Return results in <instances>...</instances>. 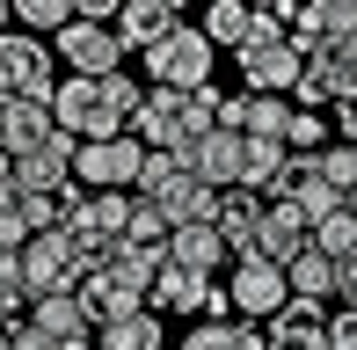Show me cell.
Instances as JSON below:
<instances>
[{
    "mask_svg": "<svg viewBox=\"0 0 357 350\" xmlns=\"http://www.w3.org/2000/svg\"><path fill=\"white\" fill-rule=\"evenodd\" d=\"M219 124L226 132H241V139H284L291 132V95H226L219 102Z\"/></svg>",
    "mask_w": 357,
    "mask_h": 350,
    "instance_id": "obj_11",
    "label": "cell"
},
{
    "mask_svg": "<svg viewBox=\"0 0 357 350\" xmlns=\"http://www.w3.org/2000/svg\"><path fill=\"white\" fill-rule=\"evenodd\" d=\"M306 248H314V219H306V212H299L291 197H278V204L263 212V234H255V256H263V263H278V270H291V263L306 256Z\"/></svg>",
    "mask_w": 357,
    "mask_h": 350,
    "instance_id": "obj_10",
    "label": "cell"
},
{
    "mask_svg": "<svg viewBox=\"0 0 357 350\" xmlns=\"http://www.w3.org/2000/svg\"><path fill=\"white\" fill-rule=\"evenodd\" d=\"M95 350H168V336H160V314H124V321L95 328Z\"/></svg>",
    "mask_w": 357,
    "mask_h": 350,
    "instance_id": "obj_21",
    "label": "cell"
},
{
    "mask_svg": "<svg viewBox=\"0 0 357 350\" xmlns=\"http://www.w3.org/2000/svg\"><path fill=\"white\" fill-rule=\"evenodd\" d=\"M0 350H15V336H8V328H0Z\"/></svg>",
    "mask_w": 357,
    "mask_h": 350,
    "instance_id": "obj_40",
    "label": "cell"
},
{
    "mask_svg": "<svg viewBox=\"0 0 357 350\" xmlns=\"http://www.w3.org/2000/svg\"><path fill=\"white\" fill-rule=\"evenodd\" d=\"M175 350H270L263 321H190V336Z\"/></svg>",
    "mask_w": 357,
    "mask_h": 350,
    "instance_id": "obj_17",
    "label": "cell"
},
{
    "mask_svg": "<svg viewBox=\"0 0 357 350\" xmlns=\"http://www.w3.org/2000/svg\"><path fill=\"white\" fill-rule=\"evenodd\" d=\"M321 175L350 197V190H357V146H328V153H321Z\"/></svg>",
    "mask_w": 357,
    "mask_h": 350,
    "instance_id": "obj_29",
    "label": "cell"
},
{
    "mask_svg": "<svg viewBox=\"0 0 357 350\" xmlns=\"http://www.w3.org/2000/svg\"><path fill=\"white\" fill-rule=\"evenodd\" d=\"M59 139V117H52V102H0V146L8 153H37V146H52Z\"/></svg>",
    "mask_w": 357,
    "mask_h": 350,
    "instance_id": "obj_13",
    "label": "cell"
},
{
    "mask_svg": "<svg viewBox=\"0 0 357 350\" xmlns=\"http://www.w3.org/2000/svg\"><path fill=\"white\" fill-rule=\"evenodd\" d=\"M29 321L52 328L59 343H88V336H95L88 307H80V284H73V292H44V299H29Z\"/></svg>",
    "mask_w": 357,
    "mask_h": 350,
    "instance_id": "obj_15",
    "label": "cell"
},
{
    "mask_svg": "<svg viewBox=\"0 0 357 350\" xmlns=\"http://www.w3.org/2000/svg\"><path fill=\"white\" fill-rule=\"evenodd\" d=\"M284 146H291V153H328V117H321V109H291Z\"/></svg>",
    "mask_w": 357,
    "mask_h": 350,
    "instance_id": "obj_28",
    "label": "cell"
},
{
    "mask_svg": "<svg viewBox=\"0 0 357 350\" xmlns=\"http://www.w3.org/2000/svg\"><path fill=\"white\" fill-rule=\"evenodd\" d=\"M153 8H168V15H175V22H183V8H190V0H153Z\"/></svg>",
    "mask_w": 357,
    "mask_h": 350,
    "instance_id": "obj_39",
    "label": "cell"
},
{
    "mask_svg": "<svg viewBox=\"0 0 357 350\" xmlns=\"http://www.w3.org/2000/svg\"><path fill=\"white\" fill-rule=\"evenodd\" d=\"M52 52H59L66 73H80V81H109V73H124V44H117L109 22H66L52 37Z\"/></svg>",
    "mask_w": 357,
    "mask_h": 350,
    "instance_id": "obj_4",
    "label": "cell"
},
{
    "mask_svg": "<svg viewBox=\"0 0 357 350\" xmlns=\"http://www.w3.org/2000/svg\"><path fill=\"white\" fill-rule=\"evenodd\" d=\"M226 292H234V321H278L284 314V299H291V277L278 263H263V256H248V263H234V277H226Z\"/></svg>",
    "mask_w": 357,
    "mask_h": 350,
    "instance_id": "obj_5",
    "label": "cell"
},
{
    "mask_svg": "<svg viewBox=\"0 0 357 350\" xmlns=\"http://www.w3.org/2000/svg\"><path fill=\"white\" fill-rule=\"evenodd\" d=\"M0 212H8V190H0Z\"/></svg>",
    "mask_w": 357,
    "mask_h": 350,
    "instance_id": "obj_41",
    "label": "cell"
},
{
    "mask_svg": "<svg viewBox=\"0 0 357 350\" xmlns=\"http://www.w3.org/2000/svg\"><path fill=\"white\" fill-rule=\"evenodd\" d=\"M8 336H15V350H66V343L52 336V328H37V321H15Z\"/></svg>",
    "mask_w": 357,
    "mask_h": 350,
    "instance_id": "obj_31",
    "label": "cell"
},
{
    "mask_svg": "<svg viewBox=\"0 0 357 350\" xmlns=\"http://www.w3.org/2000/svg\"><path fill=\"white\" fill-rule=\"evenodd\" d=\"M139 168H146V139L139 132L88 139L73 153V183H88V190H139Z\"/></svg>",
    "mask_w": 357,
    "mask_h": 350,
    "instance_id": "obj_3",
    "label": "cell"
},
{
    "mask_svg": "<svg viewBox=\"0 0 357 350\" xmlns=\"http://www.w3.org/2000/svg\"><path fill=\"white\" fill-rule=\"evenodd\" d=\"M73 153H80V139H66V132H59L52 146H37V153H15L8 190H29V197H59V190L73 183Z\"/></svg>",
    "mask_w": 357,
    "mask_h": 350,
    "instance_id": "obj_9",
    "label": "cell"
},
{
    "mask_svg": "<svg viewBox=\"0 0 357 350\" xmlns=\"http://www.w3.org/2000/svg\"><path fill=\"white\" fill-rule=\"evenodd\" d=\"M190 175H197L204 190H241V161H248V139L226 132V124H212V132L197 139V146H183Z\"/></svg>",
    "mask_w": 357,
    "mask_h": 350,
    "instance_id": "obj_8",
    "label": "cell"
},
{
    "mask_svg": "<svg viewBox=\"0 0 357 350\" xmlns=\"http://www.w3.org/2000/svg\"><path fill=\"white\" fill-rule=\"evenodd\" d=\"M314 248H321V256H335V263L357 256V212H350V204H343L335 219H321V227H314Z\"/></svg>",
    "mask_w": 357,
    "mask_h": 350,
    "instance_id": "obj_26",
    "label": "cell"
},
{
    "mask_svg": "<svg viewBox=\"0 0 357 350\" xmlns=\"http://www.w3.org/2000/svg\"><path fill=\"white\" fill-rule=\"evenodd\" d=\"M328 343L335 350H357V307H335L328 314Z\"/></svg>",
    "mask_w": 357,
    "mask_h": 350,
    "instance_id": "obj_32",
    "label": "cell"
},
{
    "mask_svg": "<svg viewBox=\"0 0 357 350\" xmlns=\"http://www.w3.org/2000/svg\"><path fill=\"white\" fill-rule=\"evenodd\" d=\"M321 73H328V81H335V102H357V37L350 44H321Z\"/></svg>",
    "mask_w": 357,
    "mask_h": 350,
    "instance_id": "obj_25",
    "label": "cell"
},
{
    "mask_svg": "<svg viewBox=\"0 0 357 350\" xmlns=\"http://www.w3.org/2000/svg\"><path fill=\"white\" fill-rule=\"evenodd\" d=\"M109 29H117V44H124V59H146V52H153V44L160 37H168V29H175V15L168 8H153V0H124V15H117V22H109Z\"/></svg>",
    "mask_w": 357,
    "mask_h": 350,
    "instance_id": "obj_16",
    "label": "cell"
},
{
    "mask_svg": "<svg viewBox=\"0 0 357 350\" xmlns=\"http://www.w3.org/2000/svg\"><path fill=\"white\" fill-rule=\"evenodd\" d=\"M263 212H270V197H255V190H226V204H219V234H226V256H234V263L255 256Z\"/></svg>",
    "mask_w": 357,
    "mask_h": 350,
    "instance_id": "obj_14",
    "label": "cell"
},
{
    "mask_svg": "<svg viewBox=\"0 0 357 350\" xmlns=\"http://www.w3.org/2000/svg\"><path fill=\"white\" fill-rule=\"evenodd\" d=\"M168 263L204 270V277H212V270L234 263V256H226V234H219V227H175V234H168Z\"/></svg>",
    "mask_w": 357,
    "mask_h": 350,
    "instance_id": "obj_18",
    "label": "cell"
},
{
    "mask_svg": "<svg viewBox=\"0 0 357 350\" xmlns=\"http://www.w3.org/2000/svg\"><path fill=\"white\" fill-rule=\"evenodd\" d=\"M139 66H146V81H153V88H183V95H197V88H212V66H219V44L204 37V29L175 22L168 37H160L153 52L139 59Z\"/></svg>",
    "mask_w": 357,
    "mask_h": 350,
    "instance_id": "obj_1",
    "label": "cell"
},
{
    "mask_svg": "<svg viewBox=\"0 0 357 350\" xmlns=\"http://www.w3.org/2000/svg\"><path fill=\"white\" fill-rule=\"evenodd\" d=\"M66 22H73V0H15V29H29V37H59Z\"/></svg>",
    "mask_w": 357,
    "mask_h": 350,
    "instance_id": "obj_24",
    "label": "cell"
},
{
    "mask_svg": "<svg viewBox=\"0 0 357 350\" xmlns=\"http://www.w3.org/2000/svg\"><path fill=\"white\" fill-rule=\"evenodd\" d=\"M335 299H343V307H357V256L343 263V292H335Z\"/></svg>",
    "mask_w": 357,
    "mask_h": 350,
    "instance_id": "obj_35",
    "label": "cell"
},
{
    "mask_svg": "<svg viewBox=\"0 0 357 350\" xmlns=\"http://www.w3.org/2000/svg\"><path fill=\"white\" fill-rule=\"evenodd\" d=\"M22 277H29V299H44V292H73V284H80L66 227H52V234H29V241H22Z\"/></svg>",
    "mask_w": 357,
    "mask_h": 350,
    "instance_id": "obj_6",
    "label": "cell"
},
{
    "mask_svg": "<svg viewBox=\"0 0 357 350\" xmlns=\"http://www.w3.org/2000/svg\"><path fill=\"white\" fill-rule=\"evenodd\" d=\"M0 292H8L15 307L29 299V277H22V248H8V241H0Z\"/></svg>",
    "mask_w": 357,
    "mask_h": 350,
    "instance_id": "obj_30",
    "label": "cell"
},
{
    "mask_svg": "<svg viewBox=\"0 0 357 350\" xmlns=\"http://www.w3.org/2000/svg\"><path fill=\"white\" fill-rule=\"evenodd\" d=\"M0 153H8V146H0Z\"/></svg>",
    "mask_w": 357,
    "mask_h": 350,
    "instance_id": "obj_42",
    "label": "cell"
},
{
    "mask_svg": "<svg viewBox=\"0 0 357 350\" xmlns=\"http://www.w3.org/2000/svg\"><path fill=\"white\" fill-rule=\"evenodd\" d=\"M0 37H15V0H0Z\"/></svg>",
    "mask_w": 357,
    "mask_h": 350,
    "instance_id": "obj_38",
    "label": "cell"
},
{
    "mask_svg": "<svg viewBox=\"0 0 357 350\" xmlns=\"http://www.w3.org/2000/svg\"><path fill=\"white\" fill-rule=\"evenodd\" d=\"M124 0H73V22H117Z\"/></svg>",
    "mask_w": 357,
    "mask_h": 350,
    "instance_id": "obj_33",
    "label": "cell"
},
{
    "mask_svg": "<svg viewBox=\"0 0 357 350\" xmlns=\"http://www.w3.org/2000/svg\"><path fill=\"white\" fill-rule=\"evenodd\" d=\"M284 277H291V299H321V307L343 292V263H335V256H321V248H306V256L291 263Z\"/></svg>",
    "mask_w": 357,
    "mask_h": 350,
    "instance_id": "obj_20",
    "label": "cell"
},
{
    "mask_svg": "<svg viewBox=\"0 0 357 350\" xmlns=\"http://www.w3.org/2000/svg\"><path fill=\"white\" fill-rule=\"evenodd\" d=\"M15 321H22V314H15V299L0 292V328H15Z\"/></svg>",
    "mask_w": 357,
    "mask_h": 350,
    "instance_id": "obj_37",
    "label": "cell"
},
{
    "mask_svg": "<svg viewBox=\"0 0 357 350\" xmlns=\"http://www.w3.org/2000/svg\"><path fill=\"white\" fill-rule=\"evenodd\" d=\"M335 132H343V146H357V102H335Z\"/></svg>",
    "mask_w": 357,
    "mask_h": 350,
    "instance_id": "obj_34",
    "label": "cell"
},
{
    "mask_svg": "<svg viewBox=\"0 0 357 350\" xmlns=\"http://www.w3.org/2000/svg\"><path fill=\"white\" fill-rule=\"evenodd\" d=\"M132 132L146 139L153 153H183L190 146V124H183V88H146V109Z\"/></svg>",
    "mask_w": 357,
    "mask_h": 350,
    "instance_id": "obj_12",
    "label": "cell"
},
{
    "mask_svg": "<svg viewBox=\"0 0 357 350\" xmlns=\"http://www.w3.org/2000/svg\"><path fill=\"white\" fill-rule=\"evenodd\" d=\"M132 190H95V197H88V227L95 234H109V241H124V227H132Z\"/></svg>",
    "mask_w": 357,
    "mask_h": 350,
    "instance_id": "obj_23",
    "label": "cell"
},
{
    "mask_svg": "<svg viewBox=\"0 0 357 350\" xmlns=\"http://www.w3.org/2000/svg\"><path fill=\"white\" fill-rule=\"evenodd\" d=\"M314 336H328V307L321 299H284V314L270 321V350H299Z\"/></svg>",
    "mask_w": 357,
    "mask_h": 350,
    "instance_id": "obj_19",
    "label": "cell"
},
{
    "mask_svg": "<svg viewBox=\"0 0 357 350\" xmlns=\"http://www.w3.org/2000/svg\"><path fill=\"white\" fill-rule=\"evenodd\" d=\"M0 102H15V73H8V59H0Z\"/></svg>",
    "mask_w": 357,
    "mask_h": 350,
    "instance_id": "obj_36",
    "label": "cell"
},
{
    "mask_svg": "<svg viewBox=\"0 0 357 350\" xmlns=\"http://www.w3.org/2000/svg\"><path fill=\"white\" fill-rule=\"evenodd\" d=\"M306 8H314V22H321L328 44H350L357 37V0H306Z\"/></svg>",
    "mask_w": 357,
    "mask_h": 350,
    "instance_id": "obj_27",
    "label": "cell"
},
{
    "mask_svg": "<svg viewBox=\"0 0 357 350\" xmlns=\"http://www.w3.org/2000/svg\"><path fill=\"white\" fill-rule=\"evenodd\" d=\"M52 117H59V132L66 139H117L124 132V117H117V102H109V88L102 81H80V73H66L59 81V95H52Z\"/></svg>",
    "mask_w": 357,
    "mask_h": 350,
    "instance_id": "obj_2",
    "label": "cell"
},
{
    "mask_svg": "<svg viewBox=\"0 0 357 350\" xmlns=\"http://www.w3.org/2000/svg\"><path fill=\"white\" fill-rule=\"evenodd\" d=\"M234 59H241V81H248V95H291V88H299V73H306V59L291 52V37L248 44V52H234Z\"/></svg>",
    "mask_w": 357,
    "mask_h": 350,
    "instance_id": "obj_7",
    "label": "cell"
},
{
    "mask_svg": "<svg viewBox=\"0 0 357 350\" xmlns=\"http://www.w3.org/2000/svg\"><path fill=\"white\" fill-rule=\"evenodd\" d=\"M183 183H190V161H183V153H153V146H146V168H139V190H132V197L168 204Z\"/></svg>",
    "mask_w": 357,
    "mask_h": 350,
    "instance_id": "obj_22",
    "label": "cell"
}]
</instances>
